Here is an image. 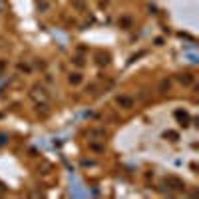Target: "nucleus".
<instances>
[{"label": "nucleus", "instance_id": "7ed1b4c3", "mask_svg": "<svg viewBox=\"0 0 199 199\" xmlns=\"http://www.w3.org/2000/svg\"><path fill=\"white\" fill-rule=\"evenodd\" d=\"M70 82L78 84V82H80V76H78V74H72V76H70Z\"/></svg>", "mask_w": 199, "mask_h": 199}, {"label": "nucleus", "instance_id": "f03ea898", "mask_svg": "<svg viewBox=\"0 0 199 199\" xmlns=\"http://www.w3.org/2000/svg\"><path fill=\"white\" fill-rule=\"evenodd\" d=\"M117 104H120V106H125V108H130L133 102L130 98H117Z\"/></svg>", "mask_w": 199, "mask_h": 199}, {"label": "nucleus", "instance_id": "f257e3e1", "mask_svg": "<svg viewBox=\"0 0 199 199\" xmlns=\"http://www.w3.org/2000/svg\"><path fill=\"white\" fill-rule=\"evenodd\" d=\"M179 82H181L183 86H191V84L195 82V76L193 74H181L179 76Z\"/></svg>", "mask_w": 199, "mask_h": 199}]
</instances>
